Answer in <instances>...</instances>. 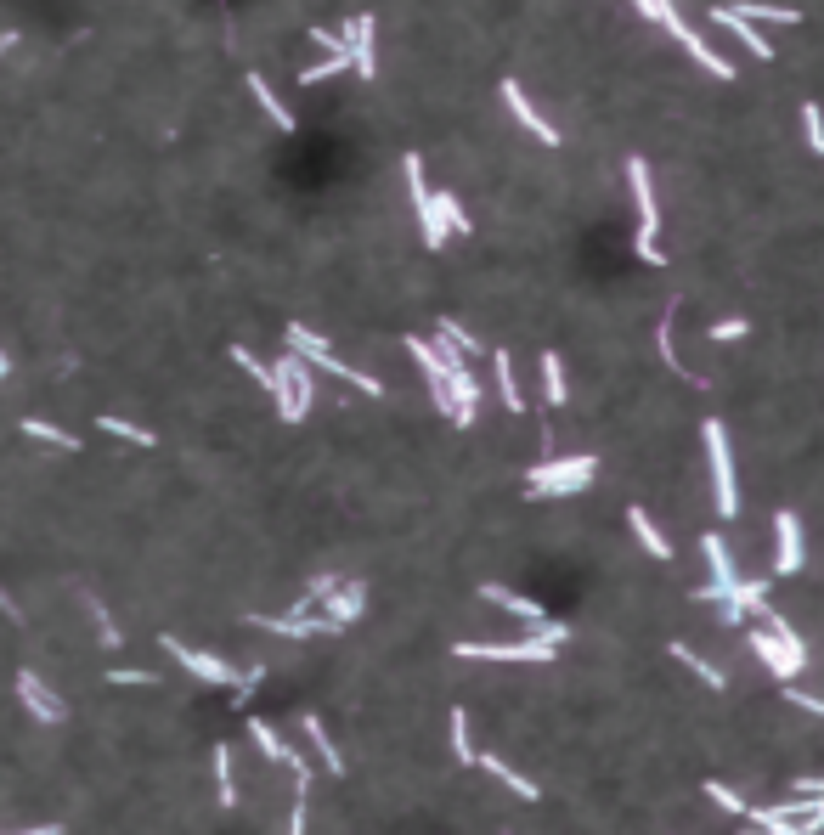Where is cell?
I'll use <instances>...</instances> for the list:
<instances>
[{
	"instance_id": "6da1fadb",
	"label": "cell",
	"mask_w": 824,
	"mask_h": 835,
	"mask_svg": "<svg viewBox=\"0 0 824 835\" xmlns=\"http://www.w3.org/2000/svg\"><path fill=\"white\" fill-rule=\"evenodd\" d=\"M283 350H294V356H305L311 362V373H333V379H345L350 390H362V395H384V379L379 373H356L350 362H339L328 345H322L311 328H300V322H288L283 328Z\"/></svg>"
},
{
	"instance_id": "7a4b0ae2",
	"label": "cell",
	"mask_w": 824,
	"mask_h": 835,
	"mask_svg": "<svg viewBox=\"0 0 824 835\" xmlns=\"http://www.w3.org/2000/svg\"><path fill=\"white\" fill-rule=\"evenodd\" d=\"M627 187H633V204H638V232H633V249H638V260H650V266H666V254H661V198H655V181H650V164L644 158H627Z\"/></svg>"
},
{
	"instance_id": "3957f363",
	"label": "cell",
	"mask_w": 824,
	"mask_h": 835,
	"mask_svg": "<svg viewBox=\"0 0 824 835\" xmlns=\"http://www.w3.org/2000/svg\"><path fill=\"white\" fill-rule=\"evenodd\" d=\"M599 474V457L576 452V457H548V463H531L525 469V497H571V491L593 486Z\"/></svg>"
},
{
	"instance_id": "277c9868",
	"label": "cell",
	"mask_w": 824,
	"mask_h": 835,
	"mask_svg": "<svg viewBox=\"0 0 824 835\" xmlns=\"http://www.w3.org/2000/svg\"><path fill=\"white\" fill-rule=\"evenodd\" d=\"M700 441H706V463H712V491H717V514L723 520H740V480H734V452H729V429L706 418L700 424Z\"/></svg>"
},
{
	"instance_id": "5b68a950",
	"label": "cell",
	"mask_w": 824,
	"mask_h": 835,
	"mask_svg": "<svg viewBox=\"0 0 824 835\" xmlns=\"http://www.w3.org/2000/svg\"><path fill=\"white\" fill-rule=\"evenodd\" d=\"M700 553H706V565H712V582L695 587V599L723 604L734 593V582H740V570H734V559H729V542H723L717 531H706V536H700Z\"/></svg>"
},
{
	"instance_id": "8992f818",
	"label": "cell",
	"mask_w": 824,
	"mask_h": 835,
	"mask_svg": "<svg viewBox=\"0 0 824 835\" xmlns=\"http://www.w3.org/2000/svg\"><path fill=\"white\" fill-rule=\"evenodd\" d=\"M452 655L458 661H554L559 644H548V638H525V644H452Z\"/></svg>"
},
{
	"instance_id": "52a82bcc",
	"label": "cell",
	"mask_w": 824,
	"mask_h": 835,
	"mask_svg": "<svg viewBox=\"0 0 824 835\" xmlns=\"http://www.w3.org/2000/svg\"><path fill=\"white\" fill-rule=\"evenodd\" d=\"M745 644L757 649V661L768 666V672H774V683H796V678H802V666H808V655L785 649L768 627H745Z\"/></svg>"
},
{
	"instance_id": "ba28073f",
	"label": "cell",
	"mask_w": 824,
	"mask_h": 835,
	"mask_svg": "<svg viewBox=\"0 0 824 835\" xmlns=\"http://www.w3.org/2000/svg\"><path fill=\"white\" fill-rule=\"evenodd\" d=\"M159 644L170 649V655H175V661H181V666H187V672H192V678H198V683H215V689H232V683H238V672H232V666H226L221 655H204V649L181 644V638H170V632H164Z\"/></svg>"
},
{
	"instance_id": "9c48e42d",
	"label": "cell",
	"mask_w": 824,
	"mask_h": 835,
	"mask_svg": "<svg viewBox=\"0 0 824 835\" xmlns=\"http://www.w3.org/2000/svg\"><path fill=\"white\" fill-rule=\"evenodd\" d=\"M497 96H503V102H508V113L520 119V130H531L537 142L559 147V125H554V119H542V113H537V102L525 96V85H520V79H503V85H497Z\"/></svg>"
},
{
	"instance_id": "30bf717a",
	"label": "cell",
	"mask_w": 824,
	"mask_h": 835,
	"mask_svg": "<svg viewBox=\"0 0 824 835\" xmlns=\"http://www.w3.org/2000/svg\"><path fill=\"white\" fill-rule=\"evenodd\" d=\"M339 40H345V51H350V74L356 79H379V57H373V12H356Z\"/></svg>"
},
{
	"instance_id": "8fae6325",
	"label": "cell",
	"mask_w": 824,
	"mask_h": 835,
	"mask_svg": "<svg viewBox=\"0 0 824 835\" xmlns=\"http://www.w3.org/2000/svg\"><path fill=\"white\" fill-rule=\"evenodd\" d=\"M249 627L260 632H277V638H294V644H305V638H339V627H333L328 615H249Z\"/></svg>"
},
{
	"instance_id": "7c38bea8",
	"label": "cell",
	"mask_w": 824,
	"mask_h": 835,
	"mask_svg": "<svg viewBox=\"0 0 824 835\" xmlns=\"http://www.w3.org/2000/svg\"><path fill=\"white\" fill-rule=\"evenodd\" d=\"M661 29L672 34V40H678V46L689 51V57H695V63L706 68V74H712V79H734V63H729V57H717V51L706 46V40H700V34L689 29V23H683V12H672V17H666V23H661Z\"/></svg>"
},
{
	"instance_id": "4fadbf2b",
	"label": "cell",
	"mask_w": 824,
	"mask_h": 835,
	"mask_svg": "<svg viewBox=\"0 0 824 835\" xmlns=\"http://www.w3.org/2000/svg\"><path fill=\"white\" fill-rule=\"evenodd\" d=\"M774 536H779L774 570H779V576H796V570L808 565V553H802V520H796L791 508H779V514H774Z\"/></svg>"
},
{
	"instance_id": "5bb4252c",
	"label": "cell",
	"mask_w": 824,
	"mask_h": 835,
	"mask_svg": "<svg viewBox=\"0 0 824 835\" xmlns=\"http://www.w3.org/2000/svg\"><path fill=\"white\" fill-rule=\"evenodd\" d=\"M762 610H768V582H734V593L723 599V621L729 627H745Z\"/></svg>"
},
{
	"instance_id": "9a60e30c",
	"label": "cell",
	"mask_w": 824,
	"mask_h": 835,
	"mask_svg": "<svg viewBox=\"0 0 824 835\" xmlns=\"http://www.w3.org/2000/svg\"><path fill=\"white\" fill-rule=\"evenodd\" d=\"M17 694H23V706H29L40 723H63V717H68V706L40 678H34V672H17Z\"/></svg>"
},
{
	"instance_id": "2e32d148",
	"label": "cell",
	"mask_w": 824,
	"mask_h": 835,
	"mask_svg": "<svg viewBox=\"0 0 824 835\" xmlns=\"http://www.w3.org/2000/svg\"><path fill=\"white\" fill-rule=\"evenodd\" d=\"M712 23H717V29H729L734 40H740V46L751 51V57H762V63H768V57H774V46H768V40H762V29H757V23H745V17L734 12V6H712Z\"/></svg>"
},
{
	"instance_id": "e0dca14e",
	"label": "cell",
	"mask_w": 824,
	"mask_h": 835,
	"mask_svg": "<svg viewBox=\"0 0 824 835\" xmlns=\"http://www.w3.org/2000/svg\"><path fill=\"white\" fill-rule=\"evenodd\" d=\"M243 85H249V96H254V102H260V108H266V119H271V125H277V130H288V136L300 130V119H294V108H288L283 96H277V91H271V85H266V74H254V68H249V74H243Z\"/></svg>"
},
{
	"instance_id": "ac0fdd59",
	"label": "cell",
	"mask_w": 824,
	"mask_h": 835,
	"mask_svg": "<svg viewBox=\"0 0 824 835\" xmlns=\"http://www.w3.org/2000/svg\"><path fill=\"white\" fill-rule=\"evenodd\" d=\"M480 599L497 604V610H508V615H520V621H531V627L548 621V610H542L537 599H525V593H514V587H503V582H486V587H480Z\"/></svg>"
},
{
	"instance_id": "d6986e66",
	"label": "cell",
	"mask_w": 824,
	"mask_h": 835,
	"mask_svg": "<svg viewBox=\"0 0 824 835\" xmlns=\"http://www.w3.org/2000/svg\"><path fill=\"white\" fill-rule=\"evenodd\" d=\"M322 604H328V621L345 632L350 621L367 610V587H362V582H339V587H333V599H322Z\"/></svg>"
},
{
	"instance_id": "ffe728a7",
	"label": "cell",
	"mask_w": 824,
	"mask_h": 835,
	"mask_svg": "<svg viewBox=\"0 0 824 835\" xmlns=\"http://www.w3.org/2000/svg\"><path fill=\"white\" fill-rule=\"evenodd\" d=\"M277 362H283L288 384H294V407H300V418H305V412H311V401H317V379H311V362H305V356H294V350H283Z\"/></svg>"
},
{
	"instance_id": "44dd1931",
	"label": "cell",
	"mask_w": 824,
	"mask_h": 835,
	"mask_svg": "<svg viewBox=\"0 0 824 835\" xmlns=\"http://www.w3.org/2000/svg\"><path fill=\"white\" fill-rule=\"evenodd\" d=\"M300 728H305V734H311V745H317L322 768H328L333 779H345V757H339V745H333V734H328V728H322V717H317V711H305V717H300Z\"/></svg>"
},
{
	"instance_id": "7402d4cb",
	"label": "cell",
	"mask_w": 824,
	"mask_h": 835,
	"mask_svg": "<svg viewBox=\"0 0 824 835\" xmlns=\"http://www.w3.org/2000/svg\"><path fill=\"white\" fill-rule=\"evenodd\" d=\"M475 768H486V773H492V779H503V785L514 790V796H520V802H542V785H537V779H525V773H514L503 757H475Z\"/></svg>"
},
{
	"instance_id": "603a6c76",
	"label": "cell",
	"mask_w": 824,
	"mask_h": 835,
	"mask_svg": "<svg viewBox=\"0 0 824 835\" xmlns=\"http://www.w3.org/2000/svg\"><path fill=\"white\" fill-rule=\"evenodd\" d=\"M627 525H633L638 548L650 553V559H672V542H666V536L650 525V508H627Z\"/></svg>"
},
{
	"instance_id": "cb8c5ba5",
	"label": "cell",
	"mask_w": 824,
	"mask_h": 835,
	"mask_svg": "<svg viewBox=\"0 0 824 835\" xmlns=\"http://www.w3.org/2000/svg\"><path fill=\"white\" fill-rule=\"evenodd\" d=\"M492 373H497V390H503V407H508V412H525V395H520V379H514V356H508V350H492Z\"/></svg>"
},
{
	"instance_id": "d4e9b609",
	"label": "cell",
	"mask_w": 824,
	"mask_h": 835,
	"mask_svg": "<svg viewBox=\"0 0 824 835\" xmlns=\"http://www.w3.org/2000/svg\"><path fill=\"white\" fill-rule=\"evenodd\" d=\"M666 649H672V661H683V666H689V672H695L700 683H706V689H717V694L729 689V678H723V672H717L712 661H700V655H695V649H689V644H678V638H672V644H666Z\"/></svg>"
},
{
	"instance_id": "484cf974",
	"label": "cell",
	"mask_w": 824,
	"mask_h": 835,
	"mask_svg": "<svg viewBox=\"0 0 824 835\" xmlns=\"http://www.w3.org/2000/svg\"><path fill=\"white\" fill-rule=\"evenodd\" d=\"M249 734H254V745H260V751H266L271 762H283V768L294 762V745H288L283 734H277V728L266 723V717H249Z\"/></svg>"
},
{
	"instance_id": "4316f807",
	"label": "cell",
	"mask_w": 824,
	"mask_h": 835,
	"mask_svg": "<svg viewBox=\"0 0 824 835\" xmlns=\"http://www.w3.org/2000/svg\"><path fill=\"white\" fill-rule=\"evenodd\" d=\"M672 322H678V305H666L661 328H655V350H661V362L672 367V373H678V379H695V373H689V367L678 362V345H672ZM695 384H700V379H695Z\"/></svg>"
},
{
	"instance_id": "83f0119b",
	"label": "cell",
	"mask_w": 824,
	"mask_h": 835,
	"mask_svg": "<svg viewBox=\"0 0 824 835\" xmlns=\"http://www.w3.org/2000/svg\"><path fill=\"white\" fill-rule=\"evenodd\" d=\"M215 796H221V807H238V779H232V745H215Z\"/></svg>"
},
{
	"instance_id": "f1b7e54d",
	"label": "cell",
	"mask_w": 824,
	"mask_h": 835,
	"mask_svg": "<svg viewBox=\"0 0 824 835\" xmlns=\"http://www.w3.org/2000/svg\"><path fill=\"white\" fill-rule=\"evenodd\" d=\"M542 384H548V407H565L571 384H565V362H559V350H542Z\"/></svg>"
},
{
	"instance_id": "f546056e",
	"label": "cell",
	"mask_w": 824,
	"mask_h": 835,
	"mask_svg": "<svg viewBox=\"0 0 824 835\" xmlns=\"http://www.w3.org/2000/svg\"><path fill=\"white\" fill-rule=\"evenodd\" d=\"M23 435L29 441H46V446H63V452H80V435H68V429L46 424V418H23Z\"/></svg>"
},
{
	"instance_id": "4dcf8cb0",
	"label": "cell",
	"mask_w": 824,
	"mask_h": 835,
	"mask_svg": "<svg viewBox=\"0 0 824 835\" xmlns=\"http://www.w3.org/2000/svg\"><path fill=\"white\" fill-rule=\"evenodd\" d=\"M734 12H740L745 23H785V29H791V23H802V12H791V6H757V0H740Z\"/></svg>"
},
{
	"instance_id": "1f68e13d",
	"label": "cell",
	"mask_w": 824,
	"mask_h": 835,
	"mask_svg": "<svg viewBox=\"0 0 824 835\" xmlns=\"http://www.w3.org/2000/svg\"><path fill=\"white\" fill-rule=\"evenodd\" d=\"M452 751H458L463 768H475V757H480L475 745H469V711L463 706H452Z\"/></svg>"
},
{
	"instance_id": "d6a6232c",
	"label": "cell",
	"mask_w": 824,
	"mask_h": 835,
	"mask_svg": "<svg viewBox=\"0 0 824 835\" xmlns=\"http://www.w3.org/2000/svg\"><path fill=\"white\" fill-rule=\"evenodd\" d=\"M96 424L108 429V435H119V441H130V446H153V441H159V435H153V429L130 424V418H96Z\"/></svg>"
},
{
	"instance_id": "836d02e7",
	"label": "cell",
	"mask_w": 824,
	"mask_h": 835,
	"mask_svg": "<svg viewBox=\"0 0 824 835\" xmlns=\"http://www.w3.org/2000/svg\"><path fill=\"white\" fill-rule=\"evenodd\" d=\"M232 362H238L243 373H249V379L260 384V390H271V362H260V356H254L249 345H232Z\"/></svg>"
},
{
	"instance_id": "e575fe53",
	"label": "cell",
	"mask_w": 824,
	"mask_h": 835,
	"mask_svg": "<svg viewBox=\"0 0 824 835\" xmlns=\"http://www.w3.org/2000/svg\"><path fill=\"white\" fill-rule=\"evenodd\" d=\"M435 333H446V339H452V345L463 350V356H480V339L469 328H463V322H452V316H441V322H435Z\"/></svg>"
},
{
	"instance_id": "d590c367",
	"label": "cell",
	"mask_w": 824,
	"mask_h": 835,
	"mask_svg": "<svg viewBox=\"0 0 824 835\" xmlns=\"http://www.w3.org/2000/svg\"><path fill=\"white\" fill-rule=\"evenodd\" d=\"M706 796H712L717 807H729L734 819H745V807H751V802H745V796H740V790H729V785H723V779H706Z\"/></svg>"
},
{
	"instance_id": "8d00e7d4",
	"label": "cell",
	"mask_w": 824,
	"mask_h": 835,
	"mask_svg": "<svg viewBox=\"0 0 824 835\" xmlns=\"http://www.w3.org/2000/svg\"><path fill=\"white\" fill-rule=\"evenodd\" d=\"M802 130H808V147L824 158V108L819 102H802Z\"/></svg>"
},
{
	"instance_id": "74e56055",
	"label": "cell",
	"mask_w": 824,
	"mask_h": 835,
	"mask_svg": "<svg viewBox=\"0 0 824 835\" xmlns=\"http://www.w3.org/2000/svg\"><path fill=\"white\" fill-rule=\"evenodd\" d=\"M85 610H91V621H96V638H102V649H119V627H113V615L102 610V599H85Z\"/></svg>"
},
{
	"instance_id": "f35d334b",
	"label": "cell",
	"mask_w": 824,
	"mask_h": 835,
	"mask_svg": "<svg viewBox=\"0 0 824 835\" xmlns=\"http://www.w3.org/2000/svg\"><path fill=\"white\" fill-rule=\"evenodd\" d=\"M435 209H441V221L452 226V232H463V237H469V215H463V204L452 198V192H435Z\"/></svg>"
},
{
	"instance_id": "ab89813d",
	"label": "cell",
	"mask_w": 824,
	"mask_h": 835,
	"mask_svg": "<svg viewBox=\"0 0 824 835\" xmlns=\"http://www.w3.org/2000/svg\"><path fill=\"white\" fill-rule=\"evenodd\" d=\"M260 678H266V666H249V672H238V683H232V706H249V694L260 689Z\"/></svg>"
},
{
	"instance_id": "60d3db41",
	"label": "cell",
	"mask_w": 824,
	"mask_h": 835,
	"mask_svg": "<svg viewBox=\"0 0 824 835\" xmlns=\"http://www.w3.org/2000/svg\"><path fill=\"white\" fill-rule=\"evenodd\" d=\"M779 694H785L791 706H802V711H813V717H824V700H819V694H808V689H791V683H779Z\"/></svg>"
},
{
	"instance_id": "b9f144b4",
	"label": "cell",
	"mask_w": 824,
	"mask_h": 835,
	"mask_svg": "<svg viewBox=\"0 0 824 835\" xmlns=\"http://www.w3.org/2000/svg\"><path fill=\"white\" fill-rule=\"evenodd\" d=\"M345 582V576H311V582H305V599L311 604H322V599H333V587Z\"/></svg>"
},
{
	"instance_id": "7bdbcfd3",
	"label": "cell",
	"mask_w": 824,
	"mask_h": 835,
	"mask_svg": "<svg viewBox=\"0 0 824 835\" xmlns=\"http://www.w3.org/2000/svg\"><path fill=\"white\" fill-rule=\"evenodd\" d=\"M108 683H119V689H130V683H136V689H153V672H136V666H125V672H108Z\"/></svg>"
},
{
	"instance_id": "ee69618b",
	"label": "cell",
	"mask_w": 824,
	"mask_h": 835,
	"mask_svg": "<svg viewBox=\"0 0 824 835\" xmlns=\"http://www.w3.org/2000/svg\"><path fill=\"white\" fill-rule=\"evenodd\" d=\"M305 819H311V796H294V807H288V835H305Z\"/></svg>"
},
{
	"instance_id": "f6af8a7d",
	"label": "cell",
	"mask_w": 824,
	"mask_h": 835,
	"mask_svg": "<svg viewBox=\"0 0 824 835\" xmlns=\"http://www.w3.org/2000/svg\"><path fill=\"white\" fill-rule=\"evenodd\" d=\"M745 333H751V328H745L740 316H729V322H712V339H717V345H729V339H745Z\"/></svg>"
},
{
	"instance_id": "bcb514c9",
	"label": "cell",
	"mask_w": 824,
	"mask_h": 835,
	"mask_svg": "<svg viewBox=\"0 0 824 835\" xmlns=\"http://www.w3.org/2000/svg\"><path fill=\"white\" fill-rule=\"evenodd\" d=\"M796 796H824V773H802V779H791Z\"/></svg>"
},
{
	"instance_id": "7dc6e473",
	"label": "cell",
	"mask_w": 824,
	"mask_h": 835,
	"mask_svg": "<svg viewBox=\"0 0 824 835\" xmlns=\"http://www.w3.org/2000/svg\"><path fill=\"white\" fill-rule=\"evenodd\" d=\"M12 46H17V34H0V57H6Z\"/></svg>"
},
{
	"instance_id": "c3c4849f",
	"label": "cell",
	"mask_w": 824,
	"mask_h": 835,
	"mask_svg": "<svg viewBox=\"0 0 824 835\" xmlns=\"http://www.w3.org/2000/svg\"><path fill=\"white\" fill-rule=\"evenodd\" d=\"M6 373H12V356H6V350H0V379H6Z\"/></svg>"
}]
</instances>
